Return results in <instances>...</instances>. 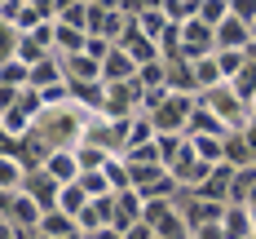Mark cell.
I'll list each match as a JSON object with an SVG mask.
<instances>
[{
    "mask_svg": "<svg viewBox=\"0 0 256 239\" xmlns=\"http://www.w3.org/2000/svg\"><path fill=\"white\" fill-rule=\"evenodd\" d=\"M199 102H204V106H208V111H212V115H216V120H221V124H226L230 133H248V129H252V120H256V115H252V106L243 102V98L234 93L230 84H221V89L204 93Z\"/></svg>",
    "mask_w": 256,
    "mask_h": 239,
    "instance_id": "1",
    "label": "cell"
},
{
    "mask_svg": "<svg viewBox=\"0 0 256 239\" xmlns=\"http://www.w3.org/2000/svg\"><path fill=\"white\" fill-rule=\"evenodd\" d=\"M40 115H44V98H40V93H31V89H26L22 98H18V102L9 106V111H4V115H0V133H4V137H9V142H22L26 133L36 129V120H40Z\"/></svg>",
    "mask_w": 256,
    "mask_h": 239,
    "instance_id": "2",
    "label": "cell"
},
{
    "mask_svg": "<svg viewBox=\"0 0 256 239\" xmlns=\"http://www.w3.org/2000/svg\"><path fill=\"white\" fill-rule=\"evenodd\" d=\"M194 106H199V98H190V93H168V102H164V106L150 115L154 133H181V137H186Z\"/></svg>",
    "mask_w": 256,
    "mask_h": 239,
    "instance_id": "3",
    "label": "cell"
},
{
    "mask_svg": "<svg viewBox=\"0 0 256 239\" xmlns=\"http://www.w3.org/2000/svg\"><path fill=\"white\" fill-rule=\"evenodd\" d=\"M212 53H216V31H212V27H204L199 18L190 27H181V58H186V62H204Z\"/></svg>",
    "mask_w": 256,
    "mask_h": 239,
    "instance_id": "4",
    "label": "cell"
},
{
    "mask_svg": "<svg viewBox=\"0 0 256 239\" xmlns=\"http://www.w3.org/2000/svg\"><path fill=\"white\" fill-rule=\"evenodd\" d=\"M4 221H14L22 235H36V230H40V221H44V208H40L31 195H22V190H18V195L9 199V212H4Z\"/></svg>",
    "mask_w": 256,
    "mask_h": 239,
    "instance_id": "5",
    "label": "cell"
},
{
    "mask_svg": "<svg viewBox=\"0 0 256 239\" xmlns=\"http://www.w3.org/2000/svg\"><path fill=\"white\" fill-rule=\"evenodd\" d=\"M115 49H124L128 58L137 62V71H142V67H150V62H164V53H159V45H154L150 36H142L137 27H128L124 36H120V45H115Z\"/></svg>",
    "mask_w": 256,
    "mask_h": 239,
    "instance_id": "6",
    "label": "cell"
},
{
    "mask_svg": "<svg viewBox=\"0 0 256 239\" xmlns=\"http://www.w3.org/2000/svg\"><path fill=\"white\" fill-rule=\"evenodd\" d=\"M22 195H31V199H36V204H40L44 212H53V208H58V195H62V186L53 182V177L44 173V168H36V173H26Z\"/></svg>",
    "mask_w": 256,
    "mask_h": 239,
    "instance_id": "7",
    "label": "cell"
},
{
    "mask_svg": "<svg viewBox=\"0 0 256 239\" xmlns=\"http://www.w3.org/2000/svg\"><path fill=\"white\" fill-rule=\"evenodd\" d=\"M248 45H252V27H248V23H238V18H234V9H230V23H226V27H216V53H221V49L248 53Z\"/></svg>",
    "mask_w": 256,
    "mask_h": 239,
    "instance_id": "8",
    "label": "cell"
},
{
    "mask_svg": "<svg viewBox=\"0 0 256 239\" xmlns=\"http://www.w3.org/2000/svg\"><path fill=\"white\" fill-rule=\"evenodd\" d=\"M44 173H49L58 186H76L80 182V159H76V151H53V155L44 159Z\"/></svg>",
    "mask_w": 256,
    "mask_h": 239,
    "instance_id": "9",
    "label": "cell"
},
{
    "mask_svg": "<svg viewBox=\"0 0 256 239\" xmlns=\"http://www.w3.org/2000/svg\"><path fill=\"white\" fill-rule=\"evenodd\" d=\"M58 84H66V71H62V58H44L40 67H31V93H49Z\"/></svg>",
    "mask_w": 256,
    "mask_h": 239,
    "instance_id": "10",
    "label": "cell"
},
{
    "mask_svg": "<svg viewBox=\"0 0 256 239\" xmlns=\"http://www.w3.org/2000/svg\"><path fill=\"white\" fill-rule=\"evenodd\" d=\"M132 80H137V62H132L124 49H115L102 62V84H132Z\"/></svg>",
    "mask_w": 256,
    "mask_h": 239,
    "instance_id": "11",
    "label": "cell"
},
{
    "mask_svg": "<svg viewBox=\"0 0 256 239\" xmlns=\"http://www.w3.org/2000/svg\"><path fill=\"white\" fill-rule=\"evenodd\" d=\"M62 71H66V84H102V67L80 53V58H62Z\"/></svg>",
    "mask_w": 256,
    "mask_h": 239,
    "instance_id": "12",
    "label": "cell"
},
{
    "mask_svg": "<svg viewBox=\"0 0 256 239\" xmlns=\"http://www.w3.org/2000/svg\"><path fill=\"white\" fill-rule=\"evenodd\" d=\"M137 31H142V36H150L154 45H159V40H164V31H168V14H164V5H142V14H137Z\"/></svg>",
    "mask_w": 256,
    "mask_h": 239,
    "instance_id": "13",
    "label": "cell"
},
{
    "mask_svg": "<svg viewBox=\"0 0 256 239\" xmlns=\"http://www.w3.org/2000/svg\"><path fill=\"white\" fill-rule=\"evenodd\" d=\"M221 230H226V239H252V208L248 204H230L226 217H221Z\"/></svg>",
    "mask_w": 256,
    "mask_h": 239,
    "instance_id": "14",
    "label": "cell"
},
{
    "mask_svg": "<svg viewBox=\"0 0 256 239\" xmlns=\"http://www.w3.org/2000/svg\"><path fill=\"white\" fill-rule=\"evenodd\" d=\"M186 142H190V151L204 159L208 168L226 164V137H204V133H199V137H186Z\"/></svg>",
    "mask_w": 256,
    "mask_h": 239,
    "instance_id": "15",
    "label": "cell"
},
{
    "mask_svg": "<svg viewBox=\"0 0 256 239\" xmlns=\"http://www.w3.org/2000/svg\"><path fill=\"white\" fill-rule=\"evenodd\" d=\"M194 84H199V98L226 84V71H221V62H216V53H212V58H204V62H194Z\"/></svg>",
    "mask_w": 256,
    "mask_h": 239,
    "instance_id": "16",
    "label": "cell"
},
{
    "mask_svg": "<svg viewBox=\"0 0 256 239\" xmlns=\"http://www.w3.org/2000/svg\"><path fill=\"white\" fill-rule=\"evenodd\" d=\"M22 182H26V168L18 164V155H4V151H0V190H4V195H18Z\"/></svg>",
    "mask_w": 256,
    "mask_h": 239,
    "instance_id": "17",
    "label": "cell"
},
{
    "mask_svg": "<svg viewBox=\"0 0 256 239\" xmlns=\"http://www.w3.org/2000/svg\"><path fill=\"white\" fill-rule=\"evenodd\" d=\"M88 204H93V199H88V195H84V186H62V195H58V212H66V217H71V221H80V212L88 208Z\"/></svg>",
    "mask_w": 256,
    "mask_h": 239,
    "instance_id": "18",
    "label": "cell"
},
{
    "mask_svg": "<svg viewBox=\"0 0 256 239\" xmlns=\"http://www.w3.org/2000/svg\"><path fill=\"white\" fill-rule=\"evenodd\" d=\"M159 5H164V14H168L172 27H190L199 18V0H159Z\"/></svg>",
    "mask_w": 256,
    "mask_h": 239,
    "instance_id": "19",
    "label": "cell"
},
{
    "mask_svg": "<svg viewBox=\"0 0 256 239\" xmlns=\"http://www.w3.org/2000/svg\"><path fill=\"white\" fill-rule=\"evenodd\" d=\"M71 230H80V226L66 217V212L53 208V212H44V221H40V230H36V235H44V239H66Z\"/></svg>",
    "mask_w": 256,
    "mask_h": 239,
    "instance_id": "20",
    "label": "cell"
},
{
    "mask_svg": "<svg viewBox=\"0 0 256 239\" xmlns=\"http://www.w3.org/2000/svg\"><path fill=\"white\" fill-rule=\"evenodd\" d=\"M199 23L204 27H226L230 23V0H199Z\"/></svg>",
    "mask_w": 256,
    "mask_h": 239,
    "instance_id": "21",
    "label": "cell"
},
{
    "mask_svg": "<svg viewBox=\"0 0 256 239\" xmlns=\"http://www.w3.org/2000/svg\"><path fill=\"white\" fill-rule=\"evenodd\" d=\"M62 27H76V31H88V0H62Z\"/></svg>",
    "mask_w": 256,
    "mask_h": 239,
    "instance_id": "22",
    "label": "cell"
},
{
    "mask_svg": "<svg viewBox=\"0 0 256 239\" xmlns=\"http://www.w3.org/2000/svg\"><path fill=\"white\" fill-rule=\"evenodd\" d=\"M226 164H230V168H248V164H252V151H248L243 133H230V137H226Z\"/></svg>",
    "mask_w": 256,
    "mask_h": 239,
    "instance_id": "23",
    "label": "cell"
},
{
    "mask_svg": "<svg viewBox=\"0 0 256 239\" xmlns=\"http://www.w3.org/2000/svg\"><path fill=\"white\" fill-rule=\"evenodd\" d=\"M106 182H110V190L120 195V190H132V173H128V164L124 159H106Z\"/></svg>",
    "mask_w": 256,
    "mask_h": 239,
    "instance_id": "24",
    "label": "cell"
},
{
    "mask_svg": "<svg viewBox=\"0 0 256 239\" xmlns=\"http://www.w3.org/2000/svg\"><path fill=\"white\" fill-rule=\"evenodd\" d=\"M252 186H256V164H248V168H238V173H234V190H230V204H248Z\"/></svg>",
    "mask_w": 256,
    "mask_h": 239,
    "instance_id": "25",
    "label": "cell"
},
{
    "mask_svg": "<svg viewBox=\"0 0 256 239\" xmlns=\"http://www.w3.org/2000/svg\"><path fill=\"white\" fill-rule=\"evenodd\" d=\"M18 45H22V31L9 27V23H0V67L18 58Z\"/></svg>",
    "mask_w": 256,
    "mask_h": 239,
    "instance_id": "26",
    "label": "cell"
},
{
    "mask_svg": "<svg viewBox=\"0 0 256 239\" xmlns=\"http://www.w3.org/2000/svg\"><path fill=\"white\" fill-rule=\"evenodd\" d=\"M80 186H84L88 199H106V195H115L110 182H106V173H80Z\"/></svg>",
    "mask_w": 256,
    "mask_h": 239,
    "instance_id": "27",
    "label": "cell"
},
{
    "mask_svg": "<svg viewBox=\"0 0 256 239\" xmlns=\"http://www.w3.org/2000/svg\"><path fill=\"white\" fill-rule=\"evenodd\" d=\"M230 9H234L238 23H248V27L256 23V0H230Z\"/></svg>",
    "mask_w": 256,
    "mask_h": 239,
    "instance_id": "28",
    "label": "cell"
},
{
    "mask_svg": "<svg viewBox=\"0 0 256 239\" xmlns=\"http://www.w3.org/2000/svg\"><path fill=\"white\" fill-rule=\"evenodd\" d=\"M128 239H159V235H154L150 226H146V221H142V226H132V230H128Z\"/></svg>",
    "mask_w": 256,
    "mask_h": 239,
    "instance_id": "29",
    "label": "cell"
},
{
    "mask_svg": "<svg viewBox=\"0 0 256 239\" xmlns=\"http://www.w3.org/2000/svg\"><path fill=\"white\" fill-rule=\"evenodd\" d=\"M243 142H248V151H252V164H256V120H252V129L243 133Z\"/></svg>",
    "mask_w": 256,
    "mask_h": 239,
    "instance_id": "30",
    "label": "cell"
},
{
    "mask_svg": "<svg viewBox=\"0 0 256 239\" xmlns=\"http://www.w3.org/2000/svg\"><path fill=\"white\" fill-rule=\"evenodd\" d=\"M93 239H128V235H124V230H115V226H106V230H98Z\"/></svg>",
    "mask_w": 256,
    "mask_h": 239,
    "instance_id": "31",
    "label": "cell"
},
{
    "mask_svg": "<svg viewBox=\"0 0 256 239\" xmlns=\"http://www.w3.org/2000/svg\"><path fill=\"white\" fill-rule=\"evenodd\" d=\"M252 239H256V235H252Z\"/></svg>",
    "mask_w": 256,
    "mask_h": 239,
    "instance_id": "32",
    "label": "cell"
}]
</instances>
